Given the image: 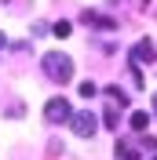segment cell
<instances>
[{
    "label": "cell",
    "instance_id": "cell-12",
    "mask_svg": "<svg viewBox=\"0 0 157 160\" xmlns=\"http://www.w3.org/2000/svg\"><path fill=\"white\" fill-rule=\"evenodd\" d=\"M44 33H51L48 22H33V37H44Z\"/></svg>",
    "mask_w": 157,
    "mask_h": 160
},
{
    "label": "cell",
    "instance_id": "cell-16",
    "mask_svg": "<svg viewBox=\"0 0 157 160\" xmlns=\"http://www.w3.org/2000/svg\"><path fill=\"white\" fill-rule=\"evenodd\" d=\"M154 160H157V157H154Z\"/></svg>",
    "mask_w": 157,
    "mask_h": 160
},
{
    "label": "cell",
    "instance_id": "cell-3",
    "mask_svg": "<svg viewBox=\"0 0 157 160\" xmlns=\"http://www.w3.org/2000/svg\"><path fill=\"white\" fill-rule=\"evenodd\" d=\"M73 117V109H69L66 98H48V106H44V120L48 124H62V120Z\"/></svg>",
    "mask_w": 157,
    "mask_h": 160
},
{
    "label": "cell",
    "instance_id": "cell-11",
    "mask_svg": "<svg viewBox=\"0 0 157 160\" xmlns=\"http://www.w3.org/2000/svg\"><path fill=\"white\" fill-rule=\"evenodd\" d=\"M102 117H106V120H102V124H106V128H117V109H113V106H110V109L102 113Z\"/></svg>",
    "mask_w": 157,
    "mask_h": 160
},
{
    "label": "cell",
    "instance_id": "cell-9",
    "mask_svg": "<svg viewBox=\"0 0 157 160\" xmlns=\"http://www.w3.org/2000/svg\"><path fill=\"white\" fill-rule=\"evenodd\" d=\"M51 33H55V37H62V40H66L69 33H73V26H69V22L62 18V22H55V26H51Z\"/></svg>",
    "mask_w": 157,
    "mask_h": 160
},
{
    "label": "cell",
    "instance_id": "cell-13",
    "mask_svg": "<svg viewBox=\"0 0 157 160\" xmlns=\"http://www.w3.org/2000/svg\"><path fill=\"white\" fill-rule=\"evenodd\" d=\"M143 146H146L150 153H157V138H143Z\"/></svg>",
    "mask_w": 157,
    "mask_h": 160
},
{
    "label": "cell",
    "instance_id": "cell-1",
    "mask_svg": "<svg viewBox=\"0 0 157 160\" xmlns=\"http://www.w3.org/2000/svg\"><path fill=\"white\" fill-rule=\"evenodd\" d=\"M40 66H44L48 80H55V84H69V80H73V58L62 55V51H48V55L40 58Z\"/></svg>",
    "mask_w": 157,
    "mask_h": 160
},
{
    "label": "cell",
    "instance_id": "cell-7",
    "mask_svg": "<svg viewBox=\"0 0 157 160\" xmlns=\"http://www.w3.org/2000/svg\"><path fill=\"white\" fill-rule=\"evenodd\" d=\"M150 128V113L146 109H135L132 113V131H146Z\"/></svg>",
    "mask_w": 157,
    "mask_h": 160
},
{
    "label": "cell",
    "instance_id": "cell-10",
    "mask_svg": "<svg viewBox=\"0 0 157 160\" xmlns=\"http://www.w3.org/2000/svg\"><path fill=\"white\" fill-rule=\"evenodd\" d=\"M80 95H84V98H91V95H95V91H99V84H95V80H84V84H80Z\"/></svg>",
    "mask_w": 157,
    "mask_h": 160
},
{
    "label": "cell",
    "instance_id": "cell-14",
    "mask_svg": "<svg viewBox=\"0 0 157 160\" xmlns=\"http://www.w3.org/2000/svg\"><path fill=\"white\" fill-rule=\"evenodd\" d=\"M0 48H8V40H4V33H0Z\"/></svg>",
    "mask_w": 157,
    "mask_h": 160
},
{
    "label": "cell",
    "instance_id": "cell-6",
    "mask_svg": "<svg viewBox=\"0 0 157 160\" xmlns=\"http://www.w3.org/2000/svg\"><path fill=\"white\" fill-rule=\"evenodd\" d=\"M117 160H139L135 146H132V142H124V138H117Z\"/></svg>",
    "mask_w": 157,
    "mask_h": 160
},
{
    "label": "cell",
    "instance_id": "cell-15",
    "mask_svg": "<svg viewBox=\"0 0 157 160\" xmlns=\"http://www.w3.org/2000/svg\"><path fill=\"white\" fill-rule=\"evenodd\" d=\"M154 117H157V95H154Z\"/></svg>",
    "mask_w": 157,
    "mask_h": 160
},
{
    "label": "cell",
    "instance_id": "cell-5",
    "mask_svg": "<svg viewBox=\"0 0 157 160\" xmlns=\"http://www.w3.org/2000/svg\"><path fill=\"white\" fill-rule=\"evenodd\" d=\"M80 22H84V26H99V29H117V22L113 18H106V15H99V11H80Z\"/></svg>",
    "mask_w": 157,
    "mask_h": 160
},
{
    "label": "cell",
    "instance_id": "cell-2",
    "mask_svg": "<svg viewBox=\"0 0 157 160\" xmlns=\"http://www.w3.org/2000/svg\"><path fill=\"white\" fill-rule=\"evenodd\" d=\"M128 58H132V66H150V62L157 58V48H154V40H135L132 44V51H128Z\"/></svg>",
    "mask_w": 157,
    "mask_h": 160
},
{
    "label": "cell",
    "instance_id": "cell-8",
    "mask_svg": "<svg viewBox=\"0 0 157 160\" xmlns=\"http://www.w3.org/2000/svg\"><path fill=\"white\" fill-rule=\"evenodd\" d=\"M106 95H110V102H117L121 109H124V106H128V95H124V91H121V88H106Z\"/></svg>",
    "mask_w": 157,
    "mask_h": 160
},
{
    "label": "cell",
    "instance_id": "cell-4",
    "mask_svg": "<svg viewBox=\"0 0 157 160\" xmlns=\"http://www.w3.org/2000/svg\"><path fill=\"white\" fill-rule=\"evenodd\" d=\"M69 128H73V135H80V138H91L99 131V120L91 117V113H73V117H69Z\"/></svg>",
    "mask_w": 157,
    "mask_h": 160
}]
</instances>
